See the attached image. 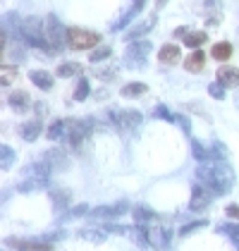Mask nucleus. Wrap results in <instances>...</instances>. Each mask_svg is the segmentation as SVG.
Masks as SVG:
<instances>
[{
  "mask_svg": "<svg viewBox=\"0 0 239 251\" xmlns=\"http://www.w3.org/2000/svg\"><path fill=\"white\" fill-rule=\"evenodd\" d=\"M15 79H17V67H12V65H2L0 67V84L2 86L15 84Z\"/></svg>",
  "mask_w": 239,
  "mask_h": 251,
  "instance_id": "nucleus-32",
  "label": "nucleus"
},
{
  "mask_svg": "<svg viewBox=\"0 0 239 251\" xmlns=\"http://www.w3.org/2000/svg\"><path fill=\"white\" fill-rule=\"evenodd\" d=\"M89 94H91V86H89V79H79V84H77V91H74V100H86L89 98Z\"/></svg>",
  "mask_w": 239,
  "mask_h": 251,
  "instance_id": "nucleus-34",
  "label": "nucleus"
},
{
  "mask_svg": "<svg viewBox=\"0 0 239 251\" xmlns=\"http://www.w3.org/2000/svg\"><path fill=\"white\" fill-rule=\"evenodd\" d=\"M79 237L86 239V242H94V244H100L108 239V232L105 230H79Z\"/></svg>",
  "mask_w": 239,
  "mask_h": 251,
  "instance_id": "nucleus-30",
  "label": "nucleus"
},
{
  "mask_svg": "<svg viewBox=\"0 0 239 251\" xmlns=\"http://www.w3.org/2000/svg\"><path fill=\"white\" fill-rule=\"evenodd\" d=\"M191 153H194V158L199 160V163H206V160H213V155H211V151L201 144L199 139H191Z\"/></svg>",
  "mask_w": 239,
  "mask_h": 251,
  "instance_id": "nucleus-28",
  "label": "nucleus"
},
{
  "mask_svg": "<svg viewBox=\"0 0 239 251\" xmlns=\"http://www.w3.org/2000/svg\"><path fill=\"white\" fill-rule=\"evenodd\" d=\"M206 67V53L201 50V48H194V53L191 55H187V60H184V70L187 72H201Z\"/></svg>",
  "mask_w": 239,
  "mask_h": 251,
  "instance_id": "nucleus-17",
  "label": "nucleus"
},
{
  "mask_svg": "<svg viewBox=\"0 0 239 251\" xmlns=\"http://www.w3.org/2000/svg\"><path fill=\"white\" fill-rule=\"evenodd\" d=\"M7 105H10L15 113H26L34 103H31V96H29L26 91H20V89H17V91H12V94L7 96Z\"/></svg>",
  "mask_w": 239,
  "mask_h": 251,
  "instance_id": "nucleus-12",
  "label": "nucleus"
},
{
  "mask_svg": "<svg viewBox=\"0 0 239 251\" xmlns=\"http://www.w3.org/2000/svg\"><path fill=\"white\" fill-rule=\"evenodd\" d=\"M62 237H65V232H53V234H46L43 239H46V242H58Z\"/></svg>",
  "mask_w": 239,
  "mask_h": 251,
  "instance_id": "nucleus-45",
  "label": "nucleus"
},
{
  "mask_svg": "<svg viewBox=\"0 0 239 251\" xmlns=\"http://www.w3.org/2000/svg\"><path fill=\"white\" fill-rule=\"evenodd\" d=\"M137 12H139V10H134V7H132V10H127V12H124V15H122V17H120L115 24H113V29H110V31H122V29L129 24V20L137 15Z\"/></svg>",
  "mask_w": 239,
  "mask_h": 251,
  "instance_id": "nucleus-37",
  "label": "nucleus"
},
{
  "mask_svg": "<svg viewBox=\"0 0 239 251\" xmlns=\"http://www.w3.org/2000/svg\"><path fill=\"white\" fill-rule=\"evenodd\" d=\"M108 117H113V125L120 127V129H139V125L143 122V117H141L139 110H124V113H108Z\"/></svg>",
  "mask_w": 239,
  "mask_h": 251,
  "instance_id": "nucleus-7",
  "label": "nucleus"
},
{
  "mask_svg": "<svg viewBox=\"0 0 239 251\" xmlns=\"http://www.w3.org/2000/svg\"><path fill=\"white\" fill-rule=\"evenodd\" d=\"M206 39H208V36H206V31H189L182 41H184V46H187V48H201V46L206 43Z\"/></svg>",
  "mask_w": 239,
  "mask_h": 251,
  "instance_id": "nucleus-29",
  "label": "nucleus"
},
{
  "mask_svg": "<svg viewBox=\"0 0 239 251\" xmlns=\"http://www.w3.org/2000/svg\"><path fill=\"white\" fill-rule=\"evenodd\" d=\"M237 249H239V242H237Z\"/></svg>",
  "mask_w": 239,
  "mask_h": 251,
  "instance_id": "nucleus-50",
  "label": "nucleus"
},
{
  "mask_svg": "<svg viewBox=\"0 0 239 251\" xmlns=\"http://www.w3.org/2000/svg\"><path fill=\"white\" fill-rule=\"evenodd\" d=\"M43 132V125L39 120H29V122H22L20 125V136L24 141H36Z\"/></svg>",
  "mask_w": 239,
  "mask_h": 251,
  "instance_id": "nucleus-16",
  "label": "nucleus"
},
{
  "mask_svg": "<svg viewBox=\"0 0 239 251\" xmlns=\"http://www.w3.org/2000/svg\"><path fill=\"white\" fill-rule=\"evenodd\" d=\"M196 179H199L201 184L208 189L211 194H227V189L220 184V179L215 177V173H213V163L211 165H206V163H201L199 168H196Z\"/></svg>",
  "mask_w": 239,
  "mask_h": 251,
  "instance_id": "nucleus-6",
  "label": "nucleus"
},
{
  "mask_svg": "<svg viewBox=\"0 0 239 251\" xmlns=\"http://www.w3.org/2000/svg\"><path fill=\"white\" fill-rule=\"evenodd\" d=\"M148 91V86L143 84V81H132V84H127V86H122V96L124 98H137V96H143Z\"/></svg>",
  "mask_w": 239,
  "mask_h": 251,
  "instance_id": "nucleus-25",
  "label": "nucleus"
},
{
  "mask_svg": "<svg viewBox=\"0 0 239 251\" xmlns=\"http://www.w3.org/2000/svg\"><path fill=\"white\" fill-rule=\"evenodd\" d=\"M151 230V247H167L172 239V232L163 227H148Z\"/></svg>",
  "mask_w": 239,
  "mask_h": 251,
  "instance_id": "nucleus-20",
  "label": "nucleus"
},
{
  "mask_svg": "<svg viewBox=\"0 0 239 251\" xmlns=\"http://www.w3.org/2000/svg\"><path fill=\"white\" fill-rule=\"evenodd\" d=\"M156 117H160V120H167V122H175V115H172L167 108H163V105H158V108H156Z\"/></svg>",
  "mask_w": 239,
  "mask_h": 251,
  "instance_id": "nucleus-43",
  "label": "nucleus"
},
{
  "mask_svg": "<svg viewBox=\"0 0 239 251\" xmlns=\"http://www.w3.org/2000/svg\"><path fill=\"white\" fill-rule=\"evenodd\" d=\"M5 244L17 251H53V244L46 242L43 237L41 239H15V237H7Z\"/></svg>",
  "mask_w": 239,
  "mask_h": 251,
  "instance_id": "nucleus-8",
  "label": "nucleus"
},
{
  "mask_svg": "<svg viewBox=\"0 0 239 251\" xmlns=\"http://www.w3.org/2000/svg\"><path fill=\"white\" fill-rule=\"evenodd\" d=\"M127 211H129L127 201H118L113 206H96V208L89 211V220H118Z\"/></svg>",
  "mask_w": 239,
  "mask_h": 251,
  "instance_id": "nucleus-5",
  "label": "nucleus"
},
{
  "mask_svg": "<svg viewBox=\"0 0 239 251\" xmlns=\"http://www.w3.org/2000/svg\"><path fill=\"white\" fill-rule=\"evenodd\" d=\"M29 79H31L34 86H39L41 91H50V89L55 86V84H53V75L46 72V70H31V72H29Z\"/></svg>",
  "mask_w": 239,
  "mask_h": 251,
  "instance_id": "nucleus-15",
  "label": "nucleus"
},
{
  "mask_svg": "<svg viewBox=\"0 0 239 251\" xmlns=\"http://www.w3.org/2000/svg\"><path fill=\"white\" fill-rule=\"evenodd\" d=\"M50 173H53V168L46 160H41V163H31V165L22 168V179H50Z\"/></svg>",
  "mask_w": 239,
  "mask_h": 251,
  "instance_id": "nucleus-10",
  "label": "nucleus"
},
{
  "mask_svg": "<svg viewBox=\"0 0 239 251\" xmlns=\"http://www.w3.org/2000/svg\"><path fill=\"white\" fill-rule=\"evenodd\" d=\"M151 48H153L151 41H129V48L124 50V62L129 65V70H143L151 55Z\"/></svg>",
  "mask_w": 239,
  "mask_h": 251,
  "instance_id": "nucleus-2",
  "label": "nucleus"
},
{
  "mask_svg": "<svg viewBox=\"0 0 239 251\" xmlns=\"http://www.w3.org/2000/svg\"><path fill=\"white\" fill-rule=\"evenodd\" d=\"M211 155H213V160H225V158H227L225 144H220L218 139H213V144H211Z\"/></svg>",
  "mask_w": 239,
  "mask_h": 251,
  "instance_id": "nucleus-38",
  "label": "nucleus"
},
{
  "mask_svg": "<svg viewBox=\"0 0 239 251\" xmlns=\"http://www.w3.org/2000/svg\"><path fill=\"white\" fill-rule=\"evenodd\" d=\"M218 232H222V234H227L230 239L239 242V223H225V225L218 227Z\"/></svg>",
  "mask_w": 239,
  "mask_h": 251,
  "instance_id": "nucleus-36",
  "label": "nucleus"
},
{
  "mask_svg": "<svg viewBox=\"0 0 239 251\" xmlns=\"http://www.w3.org/2000/svg\"><path fill=\"white\" fill-rule=\"evenodd\" d=\"M15 160H17V153H15L7 144H2V146H0V165H2V170H10V168L15 165Z\"/></svg>",
  "mask_w": 239,
  "mask_h": 251,
  "instance_id": "nucleus-27",
  "label": "nucleus"
},
{
  "mask_svg": "<svg viewBox=\"0 0 239 251\" xmlns=\"http://www.w3.org/2000/svg\"><path fill=\"white\" fill-rule=\"evenodd\" d=\"M98 43L100 34H96V31H86V29H77V26L67 29V46L72 50H89V48H94Z\"/></svg>",
  "mask_w": 239,
  "mask_h": 251,
  "instance_id": "nucleus-3",
  "label": "nucleus"
},
{
  "mask_svg": "<svg viewBox=\"0 0 239 251\" xmlns=\"http://www.w3.org/2000/svg\"><path fill=\"white\" fill-rule=\"evenodd\" d=\"M208 94L215 98V100H225V86H222L218 79H215L213 84H208Z\"/></svg>",
  "mask_w": 239,
  "mask_h": 251,
  "instance_id": "nucleus-39",
  "label": "nucleus"
},
{
  "mask_svg": "<svg viewBox=\"0 0 239 251\" xmlns=\"http://www.w3.org/2000/svg\"><path fill=\"white\" fill-rule=\"evenodd\" d=\"M156 5H158V7H163V5H165V0H158V2H156Z\"/></svg>",
  "mask_w": 239,
  "mask_h": 251,
  "instance_id": "nucleus-49",
  "label": "nucleus"
},
{
  "mask_svg": "<svg viewBox=\"0 0 239 251\" xmlns=\"http://www.w3.org/2000/svg\"><path fill=\"white\" fill-rule=\"evenodd\" d=\"M187 34H189V31H184V26H179L177 31H175V36H177V39H184Z\"/></svg>",
  "mask_w": 239,
  "mask_h": 251,
  "instance_id": "nucleus-46",
  "label": "nucleus"
},
{
  "mask_svg": "<svg viewBox=\"0 0 239 251\" xmlns=\"http://www.w3.org/2000/svg\"><path fill=\"white\" fill-rule=\"evenodd\" d=\"M22 39L26 41L29 46H36V48H48L46 43V36H43V24L34 17H26L22 22V29H20Z\"/></svg>",
  "mask_w": 239,
  "mask_h": 251,
  "instance_id": "nucleus-4",
  "label": "nucleus"
},
{
  "mask_svg": "<svg viewBox=\"0 0 239 251\" xmlns=\"http://www.w3.org/2000/svg\"><path fill=\"white\" fill-rule=\"evenodd\" d=\"M110 55H113V48H108V46H100V48H94V50H91L89 60H91V62H100V60L110 58Z\"/></svg>",
  "mask_w": 239,
  "mask_h": 251,
  "instance_id": "nucleus-35",
  "label": "nucleus"
},
{
  "mask_svg": "<svg viewBox=\"0 0 239 251\" xmlns=\"http://www.w3.org/2000/svg\"><path fill=\"white\" fill-rule=\"evenodd\" d=\"M50 203H53L55 211H65L72 203V194L67 192V189H53L50 192Z\"/></svg>",
  "mask_w": 239,
  "mask_h": 251,
  "instance_id": "nucleus-19",
  "label": "nucleus"
},
{
  "mask_svg": "<svg viewBox=\"0 0 239 251\" xmlns=\"http://www.w3.org/2000/svg\"><path fill=\"white\" fill-rule=\"evenodd\" d=\"M156 22H158V17H156V15H151L148 20H143V22H139L137 26H132V29L124 34V39L127 41H137V39H141V36H146V34L156 26Z\"/></svg>",
  "mask_w": 239,
  "mask_h": 251,
  "instance_id": "nucleus-13",
  "label": "nucleus"
},
{
  "mask_svg": "<svg viewBox=\"0 0 239 251\" xmlns=\"http://www.w3.org/2000/svg\"><path fill=\"white\" fill-rule=\"evenodd\" d=\"M143 5H146V0H134V5H132V7H134V10H141Z\"/></svg>",
  "mask_w": 239,
  "mask_h": 251,
  "instance_id": "nucleus-47",
  "label": "nucleus"
},
{
  "mask_svg": "<svg viewBox=\"0 0 239 251\" xmlns=\"http://www.w3.org/2000/svg\"><path fill=\"white\" fill-rule=\"evenodd\" d=\"M213 173H215V177L220 179V184L230 192L232 184H235V170H232V165L225 163V160H215V163H213Z\"/></svg>",
  "mask_w": 239,
  "mask_h": 251,
  "instance_id": "nucleus-11",
  "label": "nucleus"
},
{
  "mask_svg": "<svg viewBox=\"0 0 239 251\" xmlns=\"http://www.w3.org/2000/svg\"><path fill=\"white\" fill-rule=\"evenodd\" d=\"M225 213H227V218H235V220H239V206H237V203H230V206L225 208Z\"/></svg>",
  "mask_w": 239,
  "mask_h": 251,
  "instance_id": "nucleus-44",
  "label": "nucleus"
},
{
  "mask_svg": "<svg viewBox=\"0 0 239 251\" xmlns=\"http://www.w3.org/2000/svg\"><path fill=\"white\" fill-rule=\"evenodd\" d=\"M218 81L227 89V86H239V67H230V65H225V67H218Z\"/></svg>",
  "mask_w": 239,
  "mask_h": 251,
  "instance_id": "nucleus-14",
  "label": "nucleus"
},
{
  "mask_svg": "<svg viewBox=\"0 0 239 251\" xmlns=\"http://www.w3.org/2000/svg\"><path fill=\"white\" fill-rule=\"evenodd\" d=\"M89 211H91V208H89L86 203H77L74 208H70V211H67L65 218H67V220H70V218H84V215H89Z\"/></svg>",
  "mask_w": 239,
  "mask_h": 251,
  "instance_id": "nucleus-40",
  "label": "nucleus"
},
{
  "mask_svg": "<svg viewBox=\"0 0 239 251\" xmlns=\"http://www.w3.org/2000/svg\"><path fill=\"white\" fill-rule=\"evenodd\" d=\"M132 215H134V223H137V225H148V223H153V220L158 218L148 206H137V208L132 211Z\"/></svg>",
  "mask_w": 239,
  "mask_h": 251,
  "instance_id": "nucleus-21",
  "label": "nucleus"
},
{
  "mask_svg": "<svg viewBox=\"0 0 239 251\" xmlns=\"http://www.w3.org/2000/svg\"><path fill=\"white\" fill-rule=\"evenodd\" d=\"M206 225H208V220H191V223H187V225L179 227V237H187V234L201 230V227H206Z\"/></svg>",
  "mask_w": 239,
  "mask_h": 251,
  "instance_id": "nucleus-33",
  "label": "nucleus"
},
{
  "mask_svg": "<svg viewBox=\"0 0 239 251\" xmlns=\"http://www.w3.org/2000/svg\"><path fill=\"white\" fill-rule=\"evenodd\" d=\"M50 168H58V170H62L65 168V163H67V155L62 153L60 149H50L48 153H46V158H43Z\"/></svg>",
  "mask_w": 239,
  "mask_h": 251,
  "instance_id": "nucleus-26",
  "label": "nucleus"
},
{
  "mask_svg": "<svg viewBox=\"0 0 239 251\" xmlns=\"http://www.w3.org/2000/svg\"><path fill=\"white\" fill-rule=\"evenodd\" d=\"M211 206V192L203 187V184H194L191 187V199H189V211H206Z\"/></svg>",
  "mask_w": 239,
  "mask_h": 251,
  "instance_id": "nucleus-9",
  "label": "nucleus"
},
{
  "mask_svg": "<svg viewBox=\"0 0 239 251\" xmlns=\"http://www.w3.org/2000/svg\"><path fill=\"white\" fill-rule=\"evenodd\" d=\"M235 105H237V108H239V91H237V94H235Z\"/></svg>",
  "mask_w": 239,
  "mask_h": 251,
  "instance_id": "nucleus-48",
  "label": "nucleus"
},
{
  "mask_svg": "<svg viewBox=\"0 0 239 251\" xmlns=\"http://www.w3.org/2000/svg\"><path fill=\"white\" fill-rule=\"evenodd\" d=\"M94 75L98 79H103V81H110V79H115L118 77V70H113V67H105V70H94Z\"/></svg>",
  "mask_w": 239,
  "mask_h": 251,
  "instance_id": "nucleus-41",
  "label": "nucleus"
},
{
  "mask_svg": "<svg viewBox=\"0 0 239 251\" xmlns=\"http://www.w3.org/2000/svg\"><path fill=\"white\" fill-rule=\"evenodd\" d=\"M65 132H67V120H53V122L48 125V129H46V136H48L50 141H58V139H62Z\"/></svg>",
  "mask_w": 239,
  "mask_h": 251,
  "instance_id": "nucleus-23",
  "label": "nucleus"
},
{
  "mask_svg": "<svg viewBox=\"0 0 239 251\" xmlns=\"http://www.w3.org/2000/svg\"><path fill=\"white\" fill-rule=\"evenodd\" d=\"M211 55L218 60V62H225V60H230V58H232V43H227V41H218V43L213 46Z\"/></svg>",
  "mask_w": 239,
  "mask_h": 251,
  "instance_id": "nucleus-22",
  "label": "nucleus"
},
{
  "mask_svg": "<svg viewBox=\"0 0 239 251\" xmlns=\"http://www.w3.org/2000/svg\"><path fill=\"white\" fill-rule=\"evenodd\" d=\"M175 122H177L179 127H182V132H191V122H189V117H184V115H175Z\"/></svg>",
  "mask_w": 239,
  "mask_h": 251,
  "instance_id": "nucleus-42",
  "label": "nucleus"
},
{
  "mask_svg": "<svg viewBox=\"0 0 239 251\" xmlns=\"http://www.w3.org/2000/svg\"><path fill=\"white\" fill-rule=\"evenodd\" d=\"M43 36H46V43H48L50 53L65 50V46H67V29L60 24L58 17L48 15V17L43 20Z\"/></svg>",
  "mask_w": 239,
  "mask_h": 251,
  "instance_id": "nucleus-1",
  "label": "nucleus"
},
{
  "mask_svg": "<svg viewBox=\"0 0 239 251\" xmlns=\"http://www.w3.org/2000/svg\"><path fill=\"white\" fill-rule=\"evenodd\" d=\"M48 187V179H22L17 184V192L22 194H29V192H41Z\"/></svg>",
  "mask_w": 239,
  "mask_h": 251,
  "instance_id": "nucleus-24",
  "label": "nucleus"
},
{
  "mask_svg": "<svg viewBox=\"0 0 239 251\" xmlns=\"http://www.w3.org/2000/svg\"><path fill=\"white\" fill-rule=\"evenodd\" d=\"M79 72H81L79 62H62V65L58 67V77H62V79L74 77V75H79Z\"/></svg>",
  "mask_w": 239,
  "mask_h": 251,
  "instance_id": "nucleus-31",
  "label": "nucleus"
},
{
  "mask_svg": "<svg viewBox=\"0 0 239 251\" xmlns=\"http://www.w3.org/2000/svg\"><path fill=\"white\" fill-rule=\"evenodd\" d=\"M158 60L160 65H177L179 62V48L175 43H165L158 50Z\"/></svg>",
  "mask_w": 239,
  "mask_h": 251,
  "instance_id": "nucleus-18",
  "label": "nucleus"
}]
</instances>
